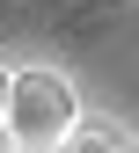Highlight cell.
Returning a JSON list of instances; mask_svg holds the SVG:
<instances>
[{"mask_svg":"<svg viewBox=\"0 0 139 153\" xmlns=\"http://www.w3.org/2000/svg\"><path fill=\"white\" fill-rule=\"evenodd\" d=\"M81 131V88L59 66L8 73V153H59Z\"/></svg>","mask_w":139,"mask_h":153,"instance_id":"obj_1","label":"cell"},{"mask_svg":"<svg viewBox=\"0 0 139 153\" xmlns=\"http://www.w3.org/2000/svg\"><path fill=\"white\" fill-rule=\"evenodd\" d=\"M59 153H132V139H125L117 124H88V117H81V131H73Z\"/></svg>","mask_w":139,"mask_h":153,"instance_id":"obj_2","label":"cell"},{"mask_svg":"<svg viewBox=\"0 0 139 153\" xmlns=\"http://www.w3.org/2000/svg\"><path fill=\"white\" fill-rule=\"evenodd\" d=\"M0 153H8V66H0Z\"/></svg>","mask_w":139,"mask_h":153,"instance_id":"obj_3","label":"cell"}]
</instances>
